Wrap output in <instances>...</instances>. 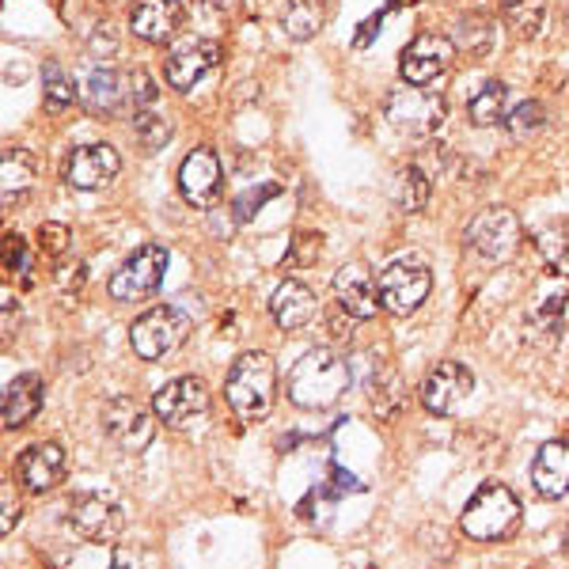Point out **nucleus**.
I'll return each instance as SVG.
<instances>
[{
    "label": "nucleus",
    "mask_w": 569,
    "mask_h": 569,
    "mask_svg": "<svg viewBox=\"0 0 569 569\" xmlns=\"http://www.w3.org/2000/svg\"><path fill=\"white\" fill-rule=\"evenodd\" d=\"M350 388V365L342 353L316 346L300 353V361L289 369V399L305 410H327Z\"/></svg>",
    "instance_id": "obj_1"
},
{
    "label": "nucleus",
    "mask_w": 569,
    "mask_h": 569,
    "mask_svg": "<svg viewBox=\"0 0 569 569\" xmlns=\"http://www.w3.org/2000/svg\"><path fill=\"white\" fill-rule=\"evenodd\" d=\"M273 395H278V369H273V357L262 350H247L236 357V365L228 369L224 380V399L232 407V415L240 421H266L273 407Z\"/></svg>",
    "instance_id": "obj_2"
},
{
    "label": "nucleus",
    "mask_w": 569,
    "mask_h": 569,
    "mask_svg": "<svg viewBox=\"0 0 569 569\" xmlns=\"http://www.w3.org/2000/svg\"><path fill=\"white\" fill-rule=\"evenodd\" d=\"M460 528L467 539L475 543H505V539L517 536L520 528V501L509 486H482L463 509Z\"/></svg>",
    "instance_id": "obj_3"
},
{
    "label": "nucleus",
    "mask_w": 569,
    "mask_h": 569,
    "mask_svg": "<svg viewBox=\"0 0 569 569\" xmlns=\"http://www.w3.org/2000/svg\"><path fill=\"white\" fill-rule=\"evenodd\" d=\"M433 292V270L421 254H395L380 266V297L395 316H410Z\"/></svg>",
    "instance_id": "obj_4"
},
{
    "label": "nucleus",
    "mask_w": 569,
    "mask_h": 569,
    "mask_svg": "<svg viewBox=\"0 0 569 569\" xmlns=\"http://www.w3.org/2000/svg\"><path fill=\"white\" fill-rule=\"evenodd\" d=\"M190 338V319L179 308H149L144 316H137L130 327V346L141 361H163V357L179 353L182 342Z\"/></svg>",
    "instance_id": "obj_5"
},
{
    "label": "nucleus",
    "mask_w": 569,
    "mask_h": 569,
    "mask_svg": "<svg viewBox=\"0 0 569 569\" xmlns=\"http://www.w3.org/2000/svg\"><path fill=\"white\" fill-rule=\"evenodd\" d=\"M463 247L486 266L512 259V251L520 247V217L505 206L482 209V213L463 228Z\"/></svg>",
    "instance_id": "obj_6"
},
{
    "label": "nucleus",
    "mask_w": 569,
    "mask_h": 569,
    "mask_svg": "<svg viewBox=\"0 0 569 569\" xmlns=\"http://www.w3.org/2000/svg\"><path fill=\"white\" fill-rule=\"evenodd\" d=\"M168 251L160 243H149V247H137V251L110 273V297L130 305V300H149L152 292H160L163 284V273H168Z\"/></svg>",
    "instance_id": "obj_7"
},
{
    "label": "nucleus",
    "mask_w": 569,
    "mask_h": 569,
    "mask_svg": "<svg viewBox=\"0 0 569 569\" xmlns=\"http://www.w3.org/2000/svg\"><path fill=\"white\" fill-rule=\"evenodd\" d=\"M569 330V278L547 273L528 305V338L555 346Z\"/></svg>",
    "instance_id": "obj_8"
},
{
    "label": "nucleus",
    "mask_w": 569,
    "mask_h": 569,
    "mask_svg": "<svg viewBox=\"0 0 569 569\" xmlns=\"http://www.w3.org/2000/svg\"><path fill=\"white\" fill-rule=\"evenodd\" d=\"M452 53H456V46L452 39H445V34H433V31L418 34V39L402 50V61H399L402 84L433 88L448 72V66H452Z\"/></svg>",
    "instance_id": "obj_9"
},
{
    "label": "nucleus",
    "mask_w": 569,
    "mask_h": 569,
    "mask_svg": "<svg viewBox=\"0 0 569 569\" xmlns=\"http://www.w3.org/2000/svg\"><path fill=\"white\" fill-rule=\"evenodd\" d=\"M152 410H156V418L171 429L190 426V421H198L209 410L206 380H201V376H179V380H171L168 388L156 391Z\"/></svg>",
    "instance_id": "obj_10"
},
{
    "label": "nucleus",
    "mask_w": 569,
    "mask_h": 569,
    "mask_svg": "<svg viewBox=\"0 0 569 569\" xmlns=\"http://www.w3.org/2000/svg\"><path fill=\"white\" fill-rule=\"evenodd\" d=\"M66 517L80 536L91 539V543H114L126 525L122 509H118L107 493H77V498H69Z\"/></svg>",
    "instance_id": "obj_11"
},
{
    "label": "nucleus",
    "mask_w": 569,
    "mask_h": 569,
    "mask_svg": "<svg viewBox=\"0 0 569 569\" xmlns=\"http://www.w3.org/2000/svg\"><path fill=\"white\" fill-rule=\"evenodd\" d=\"M471 391H475V376L467 365L440 361L429 369L426 383H421V402H426L429 415L445 418V415H452V410H460Z\"/></svg>",
    "instance_id": "obj_12"
},
{
    "label": "nucleus",
    "mask_w": 569,
    "mask_h": 569,
    "mask_svg": "<svg viewBox=\"0 0 569 569\" xmlns=\"http://www.w3.org/2000/svg\"><path fill=\"white\" fill-rule=\"evenodd\" d=\"M152 415H144V407L137 399H130V395L110 399L103 407V433L114 440L122 452H144V448L152 445Z\"/></svg>",
    "instance_id": "obj_13"
},
{
    "label": "nucleus",
    "mask_w": 569,
    "mask_h": 569,
    "mask_svg": "<svg viewBox=\"0 0 569 569\" xmlns=\"http://www.w3.org/2000/svg\"><path fill=\"white\" fill-rule=\"evenodd\" d=\"M388 118L399 130L410 133H433L445 122V99L433 96L429 88L402 84L399 91H391L388 99Z\"/></svg>",
    "instance_id": "obj_14"
},
{
    "label": "nucleus",
    "mask_w": 569,
    "mask_h": 569,
    "mask_svg": "<svg viewBox=\"0 0 569 569\" xmlns=\"http://www.w3.org/2000/svg\"><path fill=\"white\" fill-rule=\"evenodd\" d=\"M118 171H122V156L110 149L107 141L80 144V149H72L66 163V179L77 190H103L118 179Z\"/></svg>",
    "instance_id": "obj_15"
},
{
    "label": "nucleus",
    "mask_w": 569,
    "mask_h": 569,
    "mask_svg": "<svg viewBox=\"0 0 569 569\" xmlns=\"http://www.w3.org/2000/svg\"><path fill=\"white\" fill-rule=\"evenodd\" d=\"M217 61H220L217 42L187 39L168 53V61H163V77H168V84L176 91H190L217 69Z\"/></svg>",
    "instance_id": "obj_16"
},
{
    "label": "nucleus",
    "mask_w": 569,
    "mask_h": 569,
    "mask_svg": "<svg viewBox=\"0 0 569 569\" xmlns=\"http://www.w3.org/2000/svg\"><path fill=\"white\" fill-rule=\"evenodd\" d=\"M335 297H338V308H346L357 319H372L383 305L380 278H372V270L361 262H346L342 270L335 273Z\"/></svg>",
    "instance_id": "obj_17"
},
{
    "label": "nucleus",
    "mask_w": 569,
    "mask_h": 569,
    "mask_svg": "<svg viewBox=\"0 0 569 569\" xmlns=\"http://www.w3.org/2000/svg\"><path fill=\"white\" fill-rule=\"evenodd\" d=\"M220 160L213 149H194L179 168V190L194 209H213L220 198Z\"/></svg>",
    "instance_id": "obj_18"
},
{
    "label": "nucleus",
    "mask_w": 569,
    "mask_h": 569,
    "mask_svg": "<svg viewBox=\"0 0 569 569\" xmlns=\"http://www.w3.org/2000/svg\"><path fill=\"white\" fill-rule=\"evenodd\" d=\"M16 475H20L23 490H31V493L53 490V486L66 479V448L53 445V440L31 445L20 460H16Z\"/></svg>",
    "instance_id": "obj_19"
},
{
    "label": "nucleus",
    "mask_w": 569,
    "mask_h": 569,
    "mask_svg": "<svg viewBox=\"0 0 569 569\" xmlns=\"http://www.w3.org/2000/svg\"><path fill=\"white\" fill-rule=\"evenodd\" d=\"M531 486L543 498H566L569 493V440H547L531 460Z\"/></svg>",
    "instance_id": "obj_20"
},
{
    "label": "nucleus",
    "mask_w": 569,
    "mask_h": 569,
    "mask_svg": "<svg viewBox=\"0 0 569 569\" xmlns=\"http://www.w3.org/2000/svg\"><path fill=\"white\" fill-rule=\"evenodd\" d=\"M84 103L96 114H122L130 103V77L110 66H96L84 80Z\"/></svg>",
    "instance_id": "obj_21"
},
{
    "label": "nucleus",
    "mask_w": 569,
    "mask_h": 569,
    "mask_svg": "<svg viewBox=\"0 0 569 569\" xmlns=\"http://www.w3.org/2000/svg\"><path fill=\"white\" fill-rule=\"evenodd\" d=\"M319 311V300L308 284L300 281H281L278 292L270 297V316L281 330H305Z\"/></svg>",
    "instance_id": "obj_22"
},
{
    "label": "nucleus",
    "mask_w": 569,
    "mask_h": 569,
    "mask_svg": "<svg viewBox=\"0 0 569 569\" xmlns=\"http://www.w3.org/2000/svg\"><path fill=\"white\" fill-rule=\"evenodd\" d=\"M176 0H133L130 4V31L144 42H168L179 31Z\"/></svg>",
    "instance_id": "obj_23"
},
{
    "label": "nucleus",
    "mask_w": 569,
    "mask_h": 569,
    "mask_svg": "<svg viewBox=\"0 0 569 569\" xmlns=\"http://www.w3.org/2000/svg\"><path fill=\"white\" fill-rule=\"evenodd\" d=\"M42 410V380L34 372H23L8 380L4 388V429H23Z\"/></svg>",
    "instance_id": "obj_24"
},
{
    "label": "nucleus",
    "mask_w": 569,
    "mask_h": 569,
    "mask_svg": "<svg viewBox=\"0 0 569 569\" xmlns=\"http://www.w3.org/2000/svg\"><path fill=\"white\" fill-rule=\"evenodd\" d=\"M34 182H39V163L27 149H8L4 163H0V190H4L8 206H20L31 194Z\"/></svg>",
    "instance_id": "obj_25"
},
{
    "label": "nucleus",
    "mask_w": 569,
    "mask_h": 569,
    "mask_svg": "<svg viewBox=\"0 0 569 569\" xmlns=\"http://www.w3.org/2000/svg\"><path fill=\"white\" fill-rule=\"evenodd\" d=\"M365 391H369L372 407H376V418H395L402 410V399H407V391H402V376L391 369L388 361H372V372L365 376Z\"/></svg>",
    "instance_id": "obj_26"
},
{
    "label": "nucleus",
    "mask_w": 569,
    "mask_h": 569,
    "mask_svg": "<svg viewBox=\"0 0 569 569\" xmlns=\"http://www.w3.org/2000/svg\"><path fill=\"white\" fill-rule=\"evenodd\" d=\"M467 118H471L475 126H482V130L501 126L505 118H509V88H505L501 80H486V84L467 99Z\"/></svg>",
    "instance_id": "obj_27"
},
{
    "label": "nucleus",
    "mask_w": 569,
    "mask_h": 569,
    "mask_svg": "<svg viewBox=\"0 0 569 569\" xmlns=\"http://www.w3.org/2000/svg\"><path fill=\"white\" fill-rule=\"evenodd\" d=\"M501 16L517 39H539L547 23V0H501Z\"/></svg>",
    "instance_id": "obj_28"
},
{
    "label": "nucleus",
    "mask_w": 569,
    "mask_h": 569,
    "mask_svg": "<svg viewBox=\"0 0 569 569\" xmlns=\"http://www.w3.org/2000/svg\"><path fill=\"white\" fill-rule=\"evenodd\" d=\"M429 201V179L421 168H402L399 179H395V206L402 213H421Z\"/></svg>",
    "instance_id": "obj_29"
},
{
    "label": "nucleus",
    "mask_w": 569,
    "mask_h": 569,
    "mask_svg": "<svg viewBox=\"0 0 569 569\" xmlns=\"http://www.w3.org/2000/svg\"><path fill=\"white\" fill-rule=\"evenodd\" d=\"M133 126H137V141H141L144 152H160L163 144L171 141V133H176L168 114H160V110H152V107L133 110Z\"/></svg>",
    "instance_id": "obj_30"
},
{
    "label": "nucleus",
    "mask_w": 569,
    "mask_h": 569,
    "mask_svg": "<svg viewBox=\"0 0 569 569\" xmlns=\"http://www.w3.org/2000/svg\"><path fill=\"white\" fill-rule=\"evenodd\" d=\"M284 34L289 39H311V34H319V27H323V12H319V4L316 0H292L289 8H284Z\"/></svg>",
    "instance_id": "obj_31"
},
{
    "label": "nucleus",
    "mask_w": 569,
    "mask_h": 569,
    "mask_svg": "<svg viewBox=\"0 0 569 569\" xmlns=\"http://www.w3.org/2000/svg\"><path fill=\"white\" fill-rule=\"evenodd\" d=\"M42 91H46V107H50L53 114L77 103V84H72V77L61 66L42 69Z\"/></svg>",
    "instance_id": "obj_32"
},
{
    "label": "nucleus",
    "mask_w": 569,
    "mask_h": 569,
    "mask_svg": "<svg viewBox=\"0 0 569 569\" xmlns=\"http://www.w3.org/2000/svg\"><path fill=\"white\" fill-rule=\"evenodd\" d=\"M547 122V110L543 103H536V99H525V103H517L509 110V118H505V130H509L517 141H525V137L539 133Z\"/></svg>",
    "instance_id": "obj_33"
},
{
    "label": "nucleus",
    "mask_w": 569,
    "mask_h": 569,
    "mask_svg": "<svg viewBox=\"0 0 569 569\" xmlns=\"http://www.w3.org/2000/svg\"><path fill=\"white\" fill-rule=\"evenodd\" d=\"M456 39H460L463 50H471L475 58H486V53H490V46H493V27H490L486 16H463Z\"/></svg>",
    "instance_id": "obj_34"
},
{
    "label": "nucleus",
    "mask_w": 569,
    "mask_h": 569,
    "mask_svg": "<svg viewBox=\"0 0 569 569\" xmlns=\"http://www.w3.org/2000/svg\"><path fill=\"white\" fill-rule=\"evenodd\" d=\"M319 251H323V236L300 232L297 243H292V251H289V266H311L319 259Z\"/></svg>",
    "instance_id": "obj_35"
},
{
    "label": "nucleus",
    "mask_w": 569,
    "mask_h": 569,
    "mask_svg": "<svg viewBox=\"0 0 569 569\" xmlns=\"http://www.w3.org/2000/svg\"><path fill=\"white\" fill-rule=\"evenodd\" d=\"M130 77V103L133 110H141V107H152V99H156V84H152V77L144 69H133V72H126Z\"/></svg>",
    "instance_id": "obj_36"
},
{
    "label": "nucleus",
    "mask_w": 569,
    "mask_h": 569,
    "mask_svg": "<svg viewBox=\"0 0 569 569\" xmlns=\"http://www.w3.org/2000/svg\"><path fill=\"white\" fill-rule=\"evenodd\" d=\"M72 243V232L66 224H42L39 228V247L46 254H66Z\"/></svg>",
    "instance_id": "obj_37"
},
{
    "label": "nucleus",
    "mask_w": 569,
    "mask_h": 569,
    "mask_svg": "<svg viewBox=\"0 0 569 569\" xmlns=\"http://www.w3.org/2000/svg\"><path fill=\"white\" fill-rule=\"evenodd\" d=\"M4 512H0V531H12L16 520H20V501L12 498V482H4Z\"/></svg>",
    "instance_id": "obj_38"
},
{
    "label": "nucleus",
    "mask_w": 569,
    "mask_h": 569,
    "mask_svg": "<svg viewBox=\"0 0 569 569\" xmlns=\"http://www.w3.org/2000/svg\"><path fill=\"white\" fill-rule=\"evenodd\" d=\"M209 4L220 8V12H228V8H236V4H240V0H209Z\"/></svg>",
    "instance_id": "obj_39"
},
{
    "label": "nucleus",
    "mask_w": 569,
    "mask_h": 569,
    "mask_svg": "<svg viewBox=\"0 0 569 569\" xmlns=\"http://www.w3.org/2000/svg\"><path fill=\"white\" fill-rule=\"evenodd\" d=\"M566 555H569V536H566Z\"/></svg>",
    "instance_id": "obj_40"
}]
</instances>
